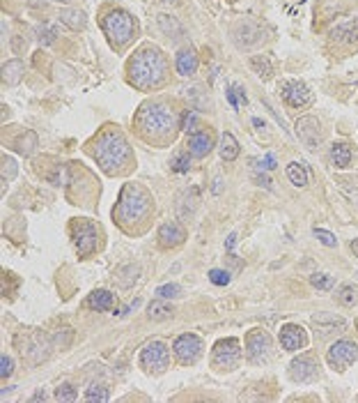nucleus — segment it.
I'll return each mask as SVG.
<instances>
[{"label": "nucleus", "instance_id": "obj_1", "mask_svg": "<svg viewBox=\"0 0 358 403\" xmlns=\"http://www.w3.org/2000/svg\"><path fill=\"white\" fill-rule=\"evenodd\" d=\"M168 77V62L161 48L152 44L140 46L127 62V81L138 90H156L165 84Z\"/></svg>", "mask_w": 358, "mask_h": 403}, {"label": "nucleus", "instance_id": "obj_2", "mask_svg": "<svg viewBox=\"0 0 358 403\" xmlns=\"http://www.w3.org/2000/svg\"><path fill=\"white\" fill-rule=\"evenodd\" d=\"M177 125V115L163 102H149L136 115V127L147 141H172L174 131L179 129Z\"/></svg>", "mask_w": 358, "mask_h": 403}, {"label": "nucleus", "instance_id": "obj_3", "mask_svg": "<svg viewBox=\"0 0 358 403\" xmlns=\"http://www.w3.org/2000/svg\"><path fill=\"white\" fill-rule=\"evenodd\" d=\"M92 157L99 161L106 173H118L131 161V150L129 143L124 138L118 127H106L102 134L97 136V141L92 145Z\"/></svg>", "mask_w": 358, "mask_h": 403}, {"label": "nucleus", "instance_id": "obj_4", "mask_svg": "<svg viewBox=\"0 0 358 403\" xmlns=\"http://www.w3.org/2000/svg\"><path fill=\"white\" fill-rule=\"evenodd\" d=\"M102 28L106 32L108 42L115 48H124L133 37L138 35V21L133 19V14L120 7H113L102 16Z\"/></svg>", "mask_w": 358, "mask_h": 403}, {"label": "nucleus", "instance_id": "obj_5", "mask_svg": "<svg viewBox=\"0 0 358 403\" xmlns=\"http://www.w3.org/2000/svg\"><path fill=\"white\" fill-rule=\"evenodd\" d=\"M149 208H152V199L145 189H140L138 185H124L118 208L113 215H118L122 224H131V221H140L147 217Z\"/></svg>", "mask_w": 358, "mask_h": 403}, {"label": "nucleus", "instance_id": "obj_6", "mask_svg": "<svg viewBox=\"0 0 358 403\" xmlns=\"http://www.w3.org/2000/svg\"><path fill=\"white\" fill-rule=\"evenodd\" d=\"M71 237H74V244H76V251L81 258L90 256V253L97 251L99 246V230L92 221L88 219H74L71 224Z\"/></svg>", "mask_w": 358, "mask_h": 403}, {"label": "nucleus", "instance_id": "obj_7", "mask_svg": "<svg viewBox=\"0 0 358 403\" xmlns=\"http://www.w3.org/2000/svg\"><path fill=\"white\" fill-rule=\"evenodd\" d=\"M356 359H358V345L354 341H349V339L336 341L326 352L329 366L333 369V371H340V374L347 371V369L352 366Z\"/></svg>", "mask_w": 358, "mask_h": 403}, {"label": "nucleus", "instance_id": "obj_8", "mask_svg": "<svg viewBox=\"0 0 358 403\" xmlns=\"http://www.w3.org/2000/svg\"><path fill=\"white\" fill-rule=\"evenodd\" d=\"M241 359V345L237 339H221L214 345L212 364L221 371H232Z\"/></svg>", "mask_w": 358, "mask_h": 403}, {"label": "nucleus", "instance_id": "obj_9", "mask_svg": "<svg viewBox=\"0 0 358 403\" xmlns=\"http://www.w3.org/2000/svg\"><path fill=\"white\" fill-rule=\"evenodd\" d=\"M140 364H143V369H147V371H154V374L165 371L168 364H170L168 345H165L163 341L147 343L143 348V352H140Z\"/></svg>", "mask_w": 358, "mask_h": 403}, {"label": "nucleus", "instance_id": "obj_10", "mask_svg": "<svg viewBox=\"0 0 358 403\" xmlns=\"http://www.w3.org/2000/svg\"><path fill=\"white\" fill-rule=\"evenodd\" d=\"M280 95H282V100H285V104L292 106V109H305V106L312 104L310 88H308L303 81H296V79L282 81Z\"/></svg>", "mask_w": 358, "mask_h": 403}, {"label": "nucleus", "instance_id": "obj_11", "mask_svg": "<svg viewBox=\"0 0 358 403\" xmlns=\"http://www.w3.org/2000/svg\"><path fill=\"white\" fill-rule=\"evenodd\" d=\"M289 378L294 383H315L319 378V359L315 355H298L289 364Z\"/></svg>", "mask_w": 358, "mask_h": 403}, {"label": "nucleus", "instance_id": "obj_12", "mask_svg": "<svg viewBox=\"0 0 358 403\" xmlns=\"http://www.w3.org/2000/svg\"><path fill=\"white\" fill-rule=\"evenodd\" d=\"M246 357L253 364H262L271 357V336L262 330H253L246 339Z\"/></svg>", "mask_w": 358, "mask_h": 403}, {"label": "nucleus", "instance_id": "obj_13", "mask_svg": "<svg viewBox=\"0 0 358 403\" xmlns=\"http://www.w3.org/2000/svg\"><path fill=\"white\" fill-rule=\"evenodd\" d=\"M172 350L181 364H195L200 355H202V341L195 334H181L174 339Z\"/></svg>", "mask_w": 358, "mask_h": 403}, {"label": "nucleus", "instance_id": "obj_14", "mask_svg": "<svg viewBox=\"0 0 358 403\" xmlns=\"http://www.w3.org/2000/svg\"><path fill=\"white\" fill-rule=\"evenodd\" d=\"M296 136L301 138V143L310 150H317L322 145V125L315 115H303L296 120Z\"/></svg>", "mask_w": 358, "mask_h": 403}, {"label": "nucleus", "instance_id": "obj_15", "mask_svg": "<svg viewBox=\"0 0 358 403\" xmlns=\"http://www.w3.org/2000/svg\"><path fill=\"white\" fill-rule=\"evenodd\" d=\"M305 343H308V336H305V332H303L301 325L287 323V325L280 327V345H282L285 350L296 352V350H301Z\"/></svg>", "mask_w": 358, "mask_h": 403}, {"label": "nucleus", "instance_id": "obj_16", "mask_svg": "<svg viewBox=\"0 0 358 403\" xmlns=\"http://www.w3.org/2000/svg\"><path fill=\"white\" fill-rule=\"evenodd\" d=\"M331 42L336 46H356L358 44V19L345 21L331 30Z\"/></svg>", "mask_w": 358, "mask_h": 403}, {"label": "nucleus", "instance_id": "obj_17", "mask_svg": "<svg viewBox=\"0 0 358 403\" xmlns=\"http://www.w3.org/2000/svg\"><path fill=\"white\" fill-rule=\"evenodd\" d=\"M312 325L315 330H317L319 334H340L347 330V320L340 318L336 314H326V311H322V314H315L312 316Z\"/></svg>", "mask_w": 358, "mask_h": 403}, {"label": "nucleus", "instance_id": "obj_18", "mask_svg": "<svg viewBox=\"0 0 358 403\" xmlns=\"http://www.w3.org/2000/svg\"><path fill=\"white\" fill-rule=\"evenodd\" d=\"M184 240H186V233L177 221H165L159 228V244L163 249H174V246H179Z\"/></svg>", "mask_w": 358, "mask_h": 403}, {"label": "nucleus", "instance_id": "obj_19", "mask_svg": "<svg viewBox=\"0 0 358 403\" xmlns=\"http://www.w3.org/2000/svg\"><path fill=\"white\" fill-rule=\"evenodd\" d=\"M212 150H214V138H212L209 131L198 129V131H193V134L188 136V152L193 154V157L202 159Z\"/></svg>", "mask_w": 358, "mask_h": 403}, {"label": "nucleus", "instance_id": "obj_20", "mask_svg": "<svg viewBox=\"0 0 358 403\" xmlns=\"http://www.w3.org/2000/svg\"><path fill=\"white\" fill-rule=\"evenodd\" d=\"M262 37V28L257 26L255 21H241L235 28V42L239 46H253L260 42Z\"/></svg>", "mask_w": 358, "mask_h": 403}, {"label": "nucleus", "instance_id": "obj_21", "mask_svg": "<svg viewBox=\"0 0 358 403\" xmlns=\"http://www.w3.org/2000/svg\"><path fill=\"white\" fill-rule=\"evenodd\" d=\"M198 53L193 51V48H181V51L177 53V60H174V70H177L179 77H193V74L198 72Z\"/></svg>", "mask_w": 358, "mask_h": 403}, {"label": "nucleus", "instance_id": "obj_22", "mask_svg": "<svg viewBox=\"0 0 358 403\" xmlns=\"http://www.w3.org/2000/svg\"><path fill=\"white\" fill-rule=\"evenodd\" d=\"M331 159L338 169H349L354 161V147L349 143H333L331 145Z\"/></svg>", "mask_w": 358, "mask_h": 403}, {"label": "nucleus", "instance_id": "obj_23", "mask_svg": "<svg viewBox=\"0 0 358 403\" xmlns=\"http://www.w3.org/2000/svg\"><path fill=\"white\" fill-rule=\"evenodd\" d=\"M46 350H48V341H46V336H41V334H35L32 339L26 343V350H21V352H26V357L30 362H41L46 357Z\"/></svg>", "mask_w": 358, "mask_h": 403}, {"label": "nucleus", "instance_id": "obj_24", "mask_svg": "<svg viewBox=\"0 0 358 403\" xmlns=\"http://www.w3.org/2000/svg\"><path fill=\"white\" fill-rule=\"evenodd\" d=\"M23 62L19 60V58H14V60H7L3 65V84L7 86H16L19 81L23 79Z\"/></svg>", "mask_w": 358, "mask_h": 403}, {"label": "nucleus", "instance_id": "obj_25", "mask_svg": "<svg viewBox=\"0 0 358 403\" xmlns=\"http://www.w3.org/2000/svg\"><path fill=\"white\" fill-rule=\"evenodd\" d=\"M90 309H97V311H111L115 307V295L111 291H95L92 295H90Z\"/></svg>", "mask_w": 358, "mask_h": 403}, {"label": "nucleus", "instance_id": "obj_26", "mask_svg": "<svg viewBox=\"0 0 358 403\" xmlns=\"http://www.w3.org/2000/svg\"><path fill=\"white\" fill-rule=\"evenodd\" d=\"M219 152H221V157L226 159V161H232V159L239 157V143H237V138L230 134V131H226V134L221 136Z\"/></svg>", "mask_w": 358, "mask_h": 403}, {"label": "nucleus", "instance_id": "obj_27", "mask_svg": "<svg viewBox=\"0 0 358 403\" xmlns=\"http://www.w3.org/2000/svg\"><path fill=\"white\" fill-rule=\"evenodd\" d=\"M336 302L338 304H343V307H354V304H358V286L354 284H343L336 291Z\"/></svg>", "mask_w": 358, "mask_h": 403}, {"label": "nucleus", "instance_id": "obj_28", "mask_svg": "<svg viewBox=\"0 0 358 403\" xmlns=\"http://www.w3.org/2000/svg\"><path fill=\"white\" fill-rule=\"evenodd\" d=\"M251 70L260 79H271L273 77V62L269 55H251Z\"/></svg>", "mask_w": 358, "mask_h": 403}, {"label": "nucleus", "instance_id": "obj_29", "mask_svg": "<svg viewBox=\"0 0 358 403\" xmlns=\"http://www.w3.org/2000/svg\"><path fill=\"white\" fill-rule=\"evenodd\" d=\"M60 21L64 23V26H69L71 30H83L88 26L85 12H81V10H62Z\"/></svg>", "mask_w": 358, "mask_h": 403}, {"label": "nucleus", "instance_id": "obj_30", "mask_svg": "<svg viewBox=\"0 0 358 403\" xmlns=\"http://www.w3.org/2000/svg\"><path fill=\"white\" fill-rule=\"evenodd\" d=\"M159 28L168 37H172V39H179L181 35H184V28H181V23L174 19V16H170V14H161L159 16Z\"/></svg>", "mask_w": 358, "mask_h": 403}, {"label": "nucleus", "instance_id": "obj_31", "mask_svg": "<svg viewBox=\"0 0 358 403\" xmlns=\"http://www.w3.org/2000/svg\"><path fill=\"white\" fill-rule=\"evenodd\" d=\"M172 314H174L172 307H170V304L165 302L163 298L154 300L152 304H149V309H147V316H149V320H165V318H170Z\"/></svg>", "mask_w": 358, "mask_h": 403}, {"label": "nucleus", "instance_id": "obj_32", "mask_svg": "<svg viewBox=\"0 0 358 403\" xmlns=\"http://www.w3.org/2000/svg\"><path fill=\"white\" fill-rule=\"evenodd\" d=\"M287 178H289V183H292L294 187H305L308 185V171L303 164H298V161H292V164H287Z\"/></svg>", "mask_w": 358, "mask_h": 403}, {"label": "nucleus", "instance_id": "obj_33", "mask_svg": "<svg viewBox=\"0 0 358 403\" xmlns=\"http://www.w3.org/2000/svg\"><path fill=\"white\" fill-rule=\"evenodd\" d=\"M35 35L39 39V44H53L57 37V26L55 23H41L35 28Z\"/></svg>", "mask_w": 358, "mask_h": 403}, {"label": "nucleus", "instance_id": "obj_34", "mask_svg": "<svg viewBox=\"0 0 358 403\" xmlns=\"http://www.w3.org/2000/svg\"><path fill=\"white\" fill-rule=\"evenodd\" d=\"M35 147H37V136L32 134V131H26L23 138H19V143H16V150H19L23 157H28V154L35 152Z\"/></svg>", "mask_w": 358, "mask_h": 403}, {"label": "nucleus", "instance_id": "obj_35", "mask_svg": "<svg viewBox=\"0 0 358 403\" xmlns=\"http://www.w3.org/2000/svg\"><path fill=\"white\" fill-rule=\"evenodd\" d=\"M179 129H184L186 134H193V131H198V111L195 109H186L184 113H181Z\"/></svg>", "mask_w": 358, "mask_h": 403}, {"label": "nucleus", "instance_id": "obj_36", "mask_svg": "<svg viewBox=\"0 0 358 403\" xmlns=\"http://www.w3.org/2000/svg\"><path fill=\"white\" fill-rule=\"evenodd\" d=\"M186 97H188V102L193 104V109H195V111L207 109V95H205L200 88H191V90H186Z\"/></svg>", "mask_w": 358, "mask_h": 403}, {"label": "nucleus", "instance_id": "obj_37", "mask_svg": "<svg viewBox=\"0 0 358 403\" xmlns=\"http://www.w3.org/2000/svg\"><path fill=\"white\" fill-rule=\"evenodd\" d=\"M310 284L317 288V291H331L333 284H336V279H333L331 275H326V272H317V275L310 277Z\"/></svg>", "mask_w": 358, "mask_h": 403}, {"label": "nucleus", "instance_id": "obj_38", "mask_svg": "<svg viewBox=\"0 0 358 403\" xmlns=\"http://www.w3.org/2000/svg\"><path fill=\"white\" fill-rule=\"evenodd\" d=\"M191 152H177L172 157V161H170V169L174 171V173H188V166H191V157H188Z\"/></svg>", "mask_w": 358, "mask_h": 403}, {"label": "nucleus", "instance_id": "obj_39", "mask_svg": "<svg viewBox=\"0 0 358 403\" xmlns=\"http://www.w3.org/2000/svg\"><path fill=\"white\" fill-rule=\"evenodd\" d=\"M55 399L57 401H76L78 399V394H76V388L74 385H60V388L55 390Z\"/></svg>", "mask_w": 358, "mask_h": 403}, {"label": "nucleus", "instance_id": "obj_40", "mask_svg": "<svg viewBox=\"0 0 358 403\" xmlns=\"http://www.w3.org/2000/svg\"><path fill=\"white\" fill-rule=\"evenodd\" d=\"M85 401H108V390L104 385H90V390L85 392Z\"/></svg>", "mask_w": 358, "mask_h": 403}, {"label": "nucleus", "instance_id": "obj_41", "mask_svg": "<svg viewBox=\"0 0 358 403\" xmlns=\"http://www.w3.org/2000/svg\"><path fill=\"white\" fill-rule=\"evenodd\" d=\"M181 288L177 284H165L156 288V298H163V300H172V298H179Z\"/></svg>", "mask_w": 358, "mask_h": 403}, {"label": "nucleus", "instance_id": "obj_42", "mask_svg": "<svg viewBox=\"0 0 358 403\" xmlns=\"http://www.w3.org/2000/svg\"><path fill=\"white\" fill-rule=\"evenodd\" d=\"M209 282L214 286H228L230 284V272H228V270H212Z\"/></svg>", "mask_w": 358, "mask_h": 403}, {"label": "nucleus", "instance_id": "obj_43", "mask_svg": "<svg viewBox=\"0 0 358 403\" xmlns=\"http://www.w3.org/2000/svg\"><path fill=\"white\" fill-rule=\"evenodd\" d=\"M315 235H317V240H319L324 246H338L336 235L329 233V230H324V228H315Z\"/></svg>", "mask_w": 358, "mask_h": 403}, {"label": "nucleus", "instance_id": "obj_44", "mask_svg": "<svg viewBox=\"0 0 358 403\" xmlns=\"http://www.w3.org/2000/svg\"><path fill=\"white\" fill-rule=\"evenodd\" d=\"M12 371H14L12 357H10V355H3V357H0V378H3V381H7V378L12 376Z\"/></svg>", "mask_w": 358, "mask_h": 403}, {"label": "nucleus", "instance_id": "obj_45", "mask_svg": "<svg viewBox=\"0 0 358 403\" xmlns=\"http://www.w3.org/2000/svg\"><path fill=\"white\" fill-rule=\"evenodd\" d=\"M3 169H7V176H3V183H10L16 173V166H14V159L12 157H3Z\"/></svg>", "mask_w": 358, "mask_h": 403}, {"label": "nucleus", "instance_id": "obj_46", "mask_svg": "<svg viewBox=\"0 0 358 403\" xmlns=\"http://www.w3.org/2000/svg\"><path fill=\"white\" fill-rule=\"evenodd\" d=\"M232 90H235V95H237V100H239V102H244V104H246V95H244V88H239V86H232Z\"/></svg>", "mask_w": 358, "mask_h": 403}, {"label": "nucleus", "instance_id": "obj_47", "mask_svg": "<svg viewBox=\"0 0 358 403\" xmlns=\"http://www.w3.org/2000/svg\"><path fill=\"white\" fill-rule=\"evenodd\" d=\"M235 244H237V235L235 233H232L230 237H228V242H226V249L232 253V249H235Z\"/></svg>", "mask_w": 358, "mask_h": 403}, {"label": "nucleus", "instance_id": "obj_48", "mask_svg": "<svg viewBox=\"0 0 358 403\" xmlns=\"http://www.w3.org/2000/svg\"><path fill=\"white\" fill-rule=\"evenodd\" d=\"M12 46H14V51H16V53H19V51H21V48H26V39H23V42H21V39H19V37H14V44H12Z\"/></svg>", "mask_w": 358, "mask_h": 403}, {"label": "nucleus", "instance_id": "obj_49", "mask_svg": "<svg viewBox=\"0 0 358 403\" xmlns=\"http://www.w3.org/2000/svg\"><path fill=\"white\" fill-rule=\"evenodd\" d=\"M48 397H46V392L44 390H39V392H35V394H32V399L30 401H46Z\"/></svg>", "mask_w": 358, "mask_h": 403}, {"label": "nucleus", "instance_id": "obj_50", "mask_svg": "<svg viewBox=\"0 0 358 403\" xmlns=\"http://www.w3.org/2000/svg\"><path fill=\"white\" fill-rule=\"evenodd\" d=\"M228 102H230L232 106H235V109L239 106V104H237V95H235V90H232V88L228 90Z\"/></svg>", "mask_w": 358, "mask_h": 403}, {"label": "nucleus", "instance_id": "obj_51", "mask_svg": "<svg viewBox=\"0 0 358 403\" xmlns=\"http://www.w3.org/2000/svg\"><path fill=\"white\" fill-rule=\"evenodd\" d=\"M349 249H352V251H354V256L358 258V237H356V240L349 242Z\"/></svg>", "mask_w": 358, "mask_h": 403}, {"label": "nucleus", "instance_id": "obj_52", "mask_svg": "<svg viewBox=\"0 0 358 403\" xmlns=\"http://www.w3.org/2000/svg\"><path fill=\"white\" fill-rule=\"evenodd\" d=\"M32 7H39V5H46V0H30Z\"/></svg>", "mask_w": 358, "mask_h": 403}, {"label": "nucleus", "instance_id": "obj_53", "mask_svg": "<svg viewBox=\"0 0 358 403\" xmlns=\"http://www.w3.org/2000/svg\"><path fill=\"white\" fill-rule=\"evenodd\" d=\"M230 3H237V0H230Z\"/></svg>", "mask_w": 358, "mask_h": 403}, {"label": "nucleus", "instance_id": "obj_54", "mask_svg": "<svg viewBox=\"0 0 358 403\" xmlns=\"http://www.w3.org/2000/svg\"><path fill=\"white\" fill-rule=\"evenodd\" d=\"M356 327H358V320H356Z\"/></svg>", "mask_w": 358, "mask_h": 403}]
</instances>
